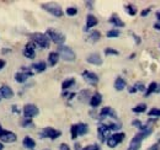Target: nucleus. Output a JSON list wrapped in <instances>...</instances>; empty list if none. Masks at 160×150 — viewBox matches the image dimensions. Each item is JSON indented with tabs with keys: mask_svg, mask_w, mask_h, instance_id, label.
Segmentation results:
<instances>
[{
	"mask_svg": "<svg viewBox=\"0 0 160 150\" xmlns=\"http://www.w3.org/2000/svg\"><path fill=\"white\" fill-rule=\"evenodd\" d=\"M57 53L59 54V57L63 59V60H65V62H74L75 60V53H74V51L70 48V47H68V46H59L58 47V51H57Z\"/></svg>",
	"mask_w": 160,
	"mask_h": 150,
	"instance_id": "f257e3e1",
	"label": "nucleus"
},
{
	"mask_svg": "<svg viewBox=\"0 0 160 150\" xmlns=\"http://www.w3.org/2000/svg\"><path fill=\"white\" fill-rule=\"evenodd\" d=\"M31 39L35 44L40 46L41 48H49V38L47 37L46 33H41V32H35L31 35Z\"/></svg>",
	"mask_w": 160,
	"mask_h": 150,
	"instance_id": "f03ea898",
	"label": "nucleus"
},
{
	"mask_svg": "<svg viewBox=\"0 0 160 150\" xmlns=\"http://www.w3.org/2000/svg\"><path fill=\"white\" fill-rule=\"evenodd\" d=\"M46 35H47V37L49 38V41H52L53 43H56L58 46H63L64 42H65V36L62 32L57 31V30L48 28L47 32H46Z\"/></svg>",
	"mask_w": 160,
	"mask_h": 150,
	"instance_id": "7ed1b4c3",
	"label": "nucleus"
},
{
	"mask_svg": "<svg viewBox=\"0 0 160 150\" xmlns=\"http://www.w3.org/2000/svg\"><path fill=\"white\" fill-rule=\"evenodd\" d=\"M124 138H126V133H123V132H116L115 134H111L106 140L107 147L108 148H116L118 144H121L124 140Z\"/></svg>",
	"mask_w": 160,
	"mask_h": 150,
	"instance_id": "20e7f679",
	"label": "nucleus"
},
{
	"mask_svg": "<svg viewBox=\"0 0 160 150\" xmlns=\"http://www.w3.org/2000/svg\"><path fill=\"white\" fill-rule=\"evenodd\" d=\"M60 135H62V132L58 131V129H54L52 127H46V128L41 129L40 134H38L40 138H48V139H52V140H56L57 138H59Z\"/></svg>",
	"mask_w": 160,
	"mask_h": 150,
	"instance_id": "39448f33",
	"label": "nucleus"
},
{
	"mask_svg": "<svg viewBox=\"0 0 160 150\" xmlns=\"http://www.w3.org/2000/svg\"><path fill=\"white\" fill-rule=\"evenodd\" d=\"M41 6H42L43 10H46L47 12H49L51 15H53L56 18H62L63 14H64L63 9L60 8L58 4H42Z\"/></svg>",
	"mask_w": 160,
	"mask_h": 150,
	"instance_id": "423d86ee",
	"label": "nucleus"
},
{
	"mask_svg": "<svg viewBox=\"0 0 160 150\" xmlns=\"http://www.w3.org/2000/svg\"><path fill=\"white\" fill-rule=\"evenodd\" d=\"M18 140V135L11 131H6L0 124V142L1 143H14Z\"/></svg>",
	"mask_w": 160,
	"mask_h": 150,
	"instance_id": "0eeeda50",
	"label": "nucleus"
},
{
	"mask_svg": "<svg viewBox=\"0 0 160 150\" xmlns=\"http://www.w3.org/2000/svg\"><path fill=\"white\" fill-rule=\"evenodd\" d=\"M22 112H23V117H25V118H31V119H32L33 117L38 116L40 110H38V107H37L36 105L27 103V105H25V106H23Z\"/></svg>",
	"mask_w": 160,
	"mask_h": 150,
	"instance_id": "6e6552de",
	"label": "nucleus"
},
{
	"mask_svg": "<svg viewBox=\"0 0 160 150\" xmlns=\"http://www.w3.org/2000/svg\"><path fill=\"white\" fill-rule=\"evenodd\" d=\"M82 79L88 82V84H90V85H92V86H95V85H98V82H99V76L95 74L94 72H90V70H84L82 72Z\"/></svg>",
	"mask_w": 160,
	"mask_h": 150,
	"instance_id": "1a4fd4ad",
	"label": "nucleus"
},
{
	"mask_svg": "<svg viewBox=\"0 0 160 150\" xmlns=\"http://www.w3.org/2000/svg\"><path fill=\"white\" fill-rule=\"evenodd\" d=\"M153 133V128L152 127H149V128H147V129H143V131L138 132L133 138H132V140L131 142H134V143H142L144 139H147L150 134Z\"/></svg>",
	"mask_w": 160,
	"mask_h": 150,
	"instance_id": "9d476101",
	"label": "nucleus"
},
{
	"mask_svg": "<svg viewBox=\"0 0 160 150\" xmlns=\"http://www.w3.org/2000/svg\"><path fill=\"white\" fill-rule=\"evenodd\" d=\"M23 56L27 59H33L36 57V46L33 42H28L23 49Z\"/></svg>",
	"mask_w": 160,
	"mask_h": 150,
	"instance_id": "9b49d317",
	"label": "nucleus"
},
{
	"mask_svg": "<svg viewBox=\"0 0 160 150\" xmlns=\"http://www.w3.org/2000/svg\"><path fill=\"white\" fill-rule=\"evenodd\" d=\"M14 97V90L9 86V85H2L0 88V98H5V100H10Z\"/></svg>",
	"mask_w": 160,
	"mask_h": 150,
	"instance_id": "f8f14e48",
	"label": "nucleus"
},
{
	"mask_svg": "<svg viewBox=\"0 0 160 150\" xmlns=\"http://www.w3.org/2000/svg\"><path fill=\"white\" fill-rule=\"evenodd\" d=\"M100 118H113V119H117V113L115 112V110H112L111 107H103L100 111Z\"/></svg>",
	"mask_w": 160,
	"mask_h": 150,
	"instance_id": "ddd939ff",
	"label": "nucleus"
},
{
	"mask_svg": "<svg viewBox=\"0 0 160 150\" xmlns=\"http://www.w3.org/2000/svg\"><path fill=\"white\" fill-rule=\"evenodd\" d=\"M108 133H110V129L106 127V124L105 123H101L100 126H99V128H98V134H99V139H100L101 143H103V142L107 140Z\"/></svg>",
	"mask_w": 160,
	"mask_h": 150,
	"instance_id": "4468645a",
	"label": "nucleus"
},
{
	"mask_svg": "<svg viewBox=\"0 0 160 150\" xmlns=\"http://www.w3.org/2000/svg\"><path fill=\"white\" fill-rule=\"evenodd\" d=\"M33 73L32 72H30V70H22V72H19V73H16L15 74V80L18 81V82H20V84H23L30 76H32Z\"/></svg>",
	"mask_w": 160,
	"mask_h": 150,
	"instance_id": "2eb2a0df",
	"label": "nucleus"
},
{
	"mask_svg": "<svg viewBox=\"0 0 160 150\" xmlns=\"http://www.w3.org/2000/svg\"><path fill=\"white\" fill-rule=\"evenodd\" d=\"M86 62L88 63H90V64H92V65H101L102 64V58L99 53H91V54H89V56L86 57Z\"/></svg>",
	"mask_w": 160,
	"mask_h": 150,
	"instance_id": "dca6fc26",
	"label": "nucleus"
},
{
	"mask_svg": "<svg viewBox=\"0 0 160 150\" xmlns=\"http://www.w3.org/2000/svg\"><path fill=\"white\" fill-rule=\"evenodd\" d=\"M99 23V20L96 19V16H94L92 14H89L86 16V25L84 27V31H89L90 28H92L94 26H96Z\"/></svg>",
	"mask_w": 160,
	"mask_h": 150,
	"instance_id": "f3484780",
	"label": "nucleus"
},
{
	"mask_svg": "<svg viewBox=\"0 0 160 150\" xmlns=\"http://www.w3.org/2000/svg\"><path fill=\"white\" fill-rule=\"evenodd\" d=\"M101 102H102V95L100 92H95V94L90 97V101H89V103H90V106L92 108L99 107L101 105Z\"/></svg>",
	"mask_w": 160,
	"mask_h": 150,
	"instance_id": "a211bd4d",
	"label": "nucleus"
},
{
	"mask_svg": "<svg viewBox=\"0 0 160 150\" xmlns=\"http://www.w3.org/2000/svg\"><path fill=\"white\" fill-rule=\"evenodd\" d=\"M153 92H160V85L158 82H155V81H152V82L148 85V88H147V90H145V92H144V96L148 97V96H150Z\"/></svg>",
	"mask_w": 160,
	"mask_h": 150,
	"instance_id": "6ab92c4d",
	"label": "nucleus"
},
{
	"mask_svg": "<svg viewBox=\"0 0 160 150\" xmlns=\"http://www.w3.org/2000/svg\"><path fill=\"white\" fill-rule=\"evenodd\" d=\"M113 86H115V89H116L117 91H122V90H124V89H126L127 82H126V80H124L122 76H117V78H116V80H115Z\"/></svg>",
	"mask_w": 160,
	"mask_h": 150,
	"instance_id": "aec40b11",
	"label": "nucleus"
},
{
	"mask_svg": "<svg viewBox=\"0 0 160 150\" xmlns=\"http://www.w3.org/2000/svg\"><path fill=\"white\" fill-rule=\"evenodd\" d=\"M101 38V32L100 31H98V30H92L90 33H89V36H88V42H90V43H96L98 41H100Z\"/></svg>",
	"mask_w": 160,
	"mask_h": 150,
	"instance_id": "412c9836",
	"label": "nucleus"
},
{
	"mask_svg": "<svg viewBox=\"0 0 160 150\" xmlns=\"http://www.w3.org/2000/svg\"><path fill=\"white\" fill-rule=\"evenodd\" d=\"M108 22H110L112 26H116V27H124V22L120 19V16H118L117 14H113V15L110 18Z\"/></svg>",
	"mask_w": 160,
	"mask_h": 150,
	"instance_id": "4be33fe9",
	"label": "nucleus"
},
{
	"mask_svg": "<svg viewBox=\"0 0 160 150\" xmlns=\"http://www.w3.org/2000/svg\"><path fill=\"white\" fill-rule=\"evenodd\" d=\"M22 144H23V147H25L26 149H28V150H33L35 147H36V142H35L31 137H25L23 140H22Z\"/></svg>",
	"mask_w": 160,
	"mask_h": 150,
	"instance_id": "5701e85b",
	"label": "nucleus"
},
{
	"mask_svg": "<svg viewBox=\"0 0 160 150\" xmlns=\"http://www.w3.org/2000/svg\"><path fill=\"white\" fill-rule=\"evenodd\" d=\"M59 58L60 57L57 52H51V53H49V56H48V64H49L51 67L57 65V63L59 62Z\"/></svg>",
	"mask_w": 160,
	"mask_h": 150,
	"instance_id": "b1692460",
	"label": "nucleus"
},
{
	"mask_svg": "<svg viewBox=\"0 0 160 150\" xmlns=\"http://www.w3.org/2000/svg\"><path fill=\"white\" fill-rule=\"evenodd\" d=\"M46 68H47V64H46L43 60H41V62H37V63L32 64V69H33L36 73H43V72L46 70Z\"/></svg>",
	"mask_w": 160,
	"mask_h": 150,
	"instance_id": "393cba45",
	"label": "nucleus"
},
{
	"mask_svg": "<svg viewBox=\"0 0 160 150\" xmlns=\"http://www.w3.org/2000/svg\"><path fill=\"white\" fill-rule=\"evenodd\" d=\"M77 129H78V135H85L89 132V126L86 123H78Z\"/></svg>",
	"mask_w": 160,
	"mask_h": 150,
	"instance_id": "a878e982",
	"label": "nucleus"
},
{
	"mask_svg": "<svg viewBox=\"0 0 160 150\" xmlns=\"http://www.w3.org/2000/svg\"><path fill=\"white\" fill-rule=\"evenodd\" d=\"M124 10H126V12H127L129 16H134V15L137 14V8H136L134 5H132V4L124 5Z\"/></svg>",
	"mask_w": 160,
	"mask_h": 150,
	"instance_id": "bb28decb",
	"label": "nucleus"
},
{
	"mask_svg": "<svg viewBox=\"0 0 160 150\" xmlns=\"http://www.w3.org/2000/svg\"><path fill=\"white\" fill-rule=\"evenodd\" d=\"M75 84V79L74 78H70V79H67L62 82V89L63 90H68L69 88H72L73 85Z\"/></svg>",
	"mask_w": 160,
	"mask_h": 150,
	"instance_id": "cd10ccee",
	"label": "nucleus"
},
{
	"mask_svg": "<svg viewBox=\"0 0 160 150\" xmlns=\"http://www.w3.org/2000/svg\"><path fill=\"white\" fill-rule=\"evenodd\" d=\"M105 124H106V127L110 129V132H111V131H118V129H121V128H122V124H121V123L108 122V123H105Z\"/></svg>",
	"mask_w": 160,
	"mask_h": 150,
	"instance_id": "c85d7f7f",
	"label": "nucleus"
},
{
	"mask_svg": "<svg viewBox=\"0 0 160 150\" xmlns=\"http://www.w3.org/2000/svg\"><path fill=\"white\" fill-rule=\"evenodd\" d=\"M121 32L120 30H116V28H113V30H110V31H107V33H106V37L107 38H117L120 37Z\"/></svg>",
	"mask_w": 160,
	"mask_h": 150,
	"instance_id": "c756f323",
	"label": "nucleus"
},
{
	"mask_svg": "<svg viewBox=\"0 0 160 150\" xmlns=\"http://www.w3.org/2000/svg\"><path fill=\"white\" fill-rule=\"evenodd\" d=\"M132 111L134 113H143L147 111V105L145 103H139V105H137L136 107H133L132 108Z\"/></svg>",
	"mask_w": 160,
	"mask_h": 150,
	"instance_id": "7c9ffc66",
	"label": "nucleus"
},
{
	"mask_svg": "<svg viewBox=\"0 0 160 150\" xmlns=\"http://www.w3.org/2000/svg\"><path fill=\"white\" fill-rule=\"evenodd\" d=\"M32 119L31 118H23V119H21L20 122V126L21 127H23V128H27V127H32Z\"/></svg>",
	"mask_w": 160,
	"mask_h": 150,
	"instance_id": "2f4dec72",
	"label": "nucleus"
},
{
	"mask_svg": "<svg viewBox=\"0 0 160 150\" xmlns=\"http://www.w3.org/2000/svg\"><path fill=\"white\" fill-rule=\"evenodd\" d=\"M148 116H149V117H155V118H159V117H160V108L153 107L152 110H149Z\"/></svg>",
	"mask_w": 160,
	"mask_h": 150,
	"instance_id": "473e14b6",
	"label": "nucleus"
},
{
	"mask_svg": "<svg viewBox=\"0 0 160 150\" xmlns=\"http://www.w3.org/2000/svg\"><path fill=\"white\" fill-rule=\"evenodd\" d=\"M65 14H67L68 16H75V15L78 14V9H77L75 6H69V8L65 10Z\"/></svg>",
	"mask_w": 160,
	"mask_h": 150,
	"instance_id": "72a5a7b5",
	"label": "nucleus"
},
{
	"mask_svg": "<svg viewBox=\"0 0 160 150\" xmlns=\"http://www.w3.org/2000/svg\"><path fill=\"white\" fill-rule=\"evenodd\" d=\"M79 135H78V129H77V124H73L72 127H70V138L73 139V140H75L77 138H78Z\"/></svg>",
	"mask_w": 160,
	"mask_h": 150,
	"instance_id": "f704fd0d",
	"label": "nucleus"
},
{
	"mask_svg": "<svg viewBox=\"0 0 160 150\" xmlns=\"http://www.w3.org/2000/svg\"><path fill=\"white\" fill-rule=\"evenodd\" d=\"M105 54L106 56H118L120 52L117 49H113V48H106L105 49Z\"/></svg>",
	"mask_w": 160,
	"mask_h": 150,
	"instance_id": "c9c22d12",
	"label": "nucleus"
},
{
	"mask_svg": "<svg viewBox=\"0 0 160 150\" xmlns=\"http://www.w3.org/2000/svg\"><path fill=\"white\" fill-rule=\"evenodd\" d=\"M133 86H134V88L137 89V91H142V92H145V90H147V89H145V85H144V84H143L142 81H137V82H136V84H134Z\"/></svg>",
	"mask_w": 160,
	"mask_h": 150,
	"instance_id": "e433bc0d",
	"label": "nucleus"
},
{
	"mask_svg": "<svg viewBox=\"0 0 160 150\" xmlns=\"http://www.w3.org/2000/svg\"><path fill=\"white\" fill-rule=\"evenodd\" d=\"M140 147H142V143H134V142H131L129 147L127 150H139Z\"/></svg>",
	"mask_w": 160,
	"mask_h": 150,
	"instance_id": "4c0bfd02",
	"label": "nucleus"
},
{
	"mask_svg": "<svg viewBox=\"0 0 160 150\" xmlns=\"http://www.w3.org/2000/svg\"><path fill=\"white\" fill-rule=\"evenodd\" d=\"M81 150H100V145L99 144H89V145L84 147Z\"/></svg>",
	"mask_w": 160,
	"mask_h": 150,
	"instance_id": "58836bf2",
	"label": "nucleus"
},
{
	"mask_svg": "<svg viewBox=\"0 0 160 150\" xmlns=\"http://www.w3.org/2000/svg\"><path fill=\"white\" fill-rule=\"evenodd\" d=\"M132 126H133V127H137V128H142V127H143V124H142V122H140L139 119H133V121H132Z\"/></svg>",
	"mask_w": 160,
	"mask_h": 150,
	"instance_id": "ea45409f",
	"label": "nucleus"
},
{
	"mask_svg": "<svg viewBox=\"0 0 160 150\" xmlns=\"http://www.w3.org/2000/svg\"><path fill=\"white\" fill-rule=\"evenodd\" d=\"M150 10H152V8H148V9H144V10H142V11H140V16H142V18H145V16H148V15H149V12H150Z\"/></svg>",
	"mask_w": 160,
	"mask_h": 150,
	"instance_id": "a19ab883",
	"label": "nucleus"
},
{
	"mask_svg": "<svg viewBox=\"0 0 160 150\" xmlns=\"http://www.w3.org/2000/svg\"><path fill=\"white\" fill-rule=\"evenodd\" d=\"M147 150H160V140L158 143H155V144H153L152 147H149Z\"/></svg>",
	"mask_w": 160,
	"mask_h": 150,
	"instance_id": "79ce46f5",
	"label": "nucleus"
},
{
	"mask_svg": "<svg viewBox=\"0 0 160 150\" xmlns=\"http://www.w3.org/2000/svg\"><path fill=\"white\" fill-rule=\"evenodd\" d=\"M132 36H133V39H134V42H136V44H140V38L138 35H136V33H132Z\"/></svg>",
	"mask_w": 160,
	"mask_h": 150,
	"instance_id": "37998d69",
	"label": "nucleus"
},
{
	"mask_svg": "<svg viewBox=\"0 0 160 150\" xmlns=\"http://www.w3.org/2000/svg\"><path fill=\"white\" fill-rule=\"evenodd\" d=\"M59 150H70V148L68 147V144H65V143H62L59 147Z\"/></svg>",
	"mask_w": 160,
	"mask_h": 150,
	"instance_id": "c03bdc74",
	"label": "nucleus"
},
{
	"mask_svg": "<svg viewBox=\"0 0 160 150\" xmlns=\"http://www.w3.org/2000/svg\"><path fill=\"white\" fill-rule=\"evenodd\" d=\"M85 5L88 9H92L94 8V1H85Z\"/></svg>",
	"mask_w": 160,
	"mask_h": 150,
	"instance_id": "a18cd8bd",
	"label": "nucleus"
},
{
	"mask_svg": "<svg viewBox=\"0 0 160 150\" xmlns=\"http://www.w3.org/2000/svg\"><path fill=\"white\" fill-rule=\"evenodd\" d=\"M5 64H6V62H5L4 59H0V70H1V69H4Z\"/></svg>",
	"mask_w": 160,
	"mask_h": 150,
	"instance_id": "49530a36",
	"label": "nucleus"
},
{
	"mask_svg": "<svg viewBox=\"0 0 160 150\" xmlns=\"http://www.w3.org/2000/svg\"><path fill=\"white\" fill-rule=\"evenodd\" d=\"M128 91H129V94H134V92H137V89L134 86H132V88L128 89Z\"/></svg>",
	"mask_w": 160,
	"mask_h": 150,
	"instance_id": "de8ad7c7",
	"label": "nucleus"
},
{
	"mask_svg": "<svg viewBox=\"0 0 160 150\" xmlns=\"http://www.w3.org/2000/svg\"><path fill=\"white\" fill-rule=\"evenodd\" d=\"M154 28H155V30H159L160 31V21H158V22H155V23H154Z\"/></svg>",
	"mask_w": 160,
	"mask_h": 150,
	"instance_id": "09e8293b",
	"label": "nucleus"
},
{
	"mask_svg": "<svg viewBox=\"0 0 160 150\" xmlns=\"http://www.w3.org/2000/svg\"><path fill=\"white\" fill-rule=\"evenodd\" d=\"M74 149H75V150H81L82 148H80V144H79V143H77V144L74 145Z\"/></svg>",
	"mask_w": 160,
	"mask_h": 150,
	"instance_id": "8fccbe9b",
	"label": "nucleus"
},
{
	"mask_svg": "<svg viewBox=\"0 0 160 150\" xmlns=\"http://www.w3.org/2000/svg\"><path fill=\"white\" fill-rule=\"evenodd\" d=\"M11 110H12V112H16V113L20 112V111H19V108H18L16 106H12V108H11Z\"/></svg>",
	"mask_w": 160,
	"mask_h": 150,
	"instance_id": "3c124183",
	"label": "nucleus"
},
{
	"mask_svg": "<svg viewBox=\"0 0 160 150\" xmlns=\"http://www.w3.org/2000/svg\"><path fill=\"white\" fill-rule=\"evenodd\" d=\"M10 52V49H1V53L2 54H5V53H9Z\"/></svg>",
	"mask_w": 160,
	"mask_h": 150,
	"instance_id": "603ef678",
	"label": "nucleus"
},
{
	"mask_svg": "<svg viewBox=\"0 0 160 150\" xmlns=\"http://www.w3.org/2000/svg\"><path fill=\"white\" fill-rule=\"evenodd\" d=\"M155 16H157V19L160 21V11H157V12H155Z\"/></svg>",
	"mask_w": 160,
	"mask_h": 150,
	"instance_id": "864d4df0",
	"label": "nucleus"
},
{
	"mask_svg": "<svg viewBox=\"0 0 160 150\" xmlns=\"http://www.w3.org/2000/svg\"><path fill=\"white\" fill-rule=\"evenodd\" d=\"M0 150H4V144L0 142Z\"/></svg>",
	"mask_w": 160,
	"mask_h": 150,
	"instance_id": "5fc2aeb1",
	"label": "nucleus"
},
{
	"mask_svg": "<svg viewBox=\"0 0 160 150\" xmlns=\"http://www.w3.org/2000/svg\"><path fill=\"white\" fill-rule=\"evenodd\" d=\"M44 150H49V149H44Z\"/></svg>",
	"mask_w": 160,
	"mask_h": 150,
	"instance_id": "6e6d98bb",
	"label": "nucleus"
},
{
	"mask_svg": "<svg viewBox=\"0 0 160 150\" xmlns=\"http://www.w3.org/2000/svg\"><path fill=\"white\" fill-rule=\"evenodd\" d=\"M0 100H1V98H0Z\"/></svg>",
	"mask_w": 160,
	"mask_h": 150,
	"instance_id": "4d7b16f0",
	"label": "nucleus"
}]
</instances>
